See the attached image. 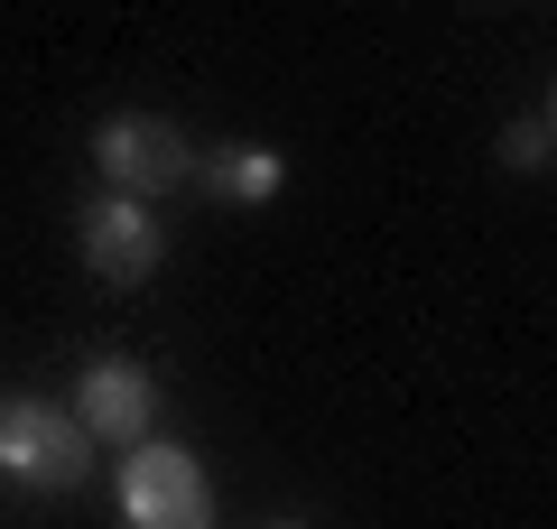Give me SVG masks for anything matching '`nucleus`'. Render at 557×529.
<instances>
[{
	"mask_svg": "<svg viewBox=\"0 0 557 529\" xmlns=\"http://www.w3.org/2000/svg\"><path fill=\"white\" fill-rule=\"evenodd\" d=\"M75 418L84 436H121V446H149V428H159V381L139 372L131 353H94L75 381Z\"/></svg>",
	"mask_w": 557,
	"mask_h": 529,
	"instance_id": "39448f33",
	"label": "nucleus"
},
{
	"mask_svg": "<svg viewBox=\"0 0 557 529\" xmlns=\"http://www.w3.org/2000/svg\"><path fill=\"white\" fill-rule=\"evenodd\" d=\"M548 139H557V102H548Z\"/></svg>",
	"mask_w": 557,
	"mask_h": 529,
	"instance_id": "6e6552de",
	"label": "nucleus"
},
{
	"mask_svg": "<svg viewBox=\"0 0 557 529\" xmlns=\"http://www.w3.org/2000/svg\"><path fill=\"white\" fill-rule=\"evenodd\" d=\"M121 520L131 529H214V483L186 446L149 436L121 455Z\"/></svg>",
	"mask_w": 557,
	"mask_h": 529,
	"instance_id": "f03ea898",
	"label": "nucleus"
},
{
	"mask_svg": "<svg viewBox=\"0 0 557 529\" xmlns=\"http://www.w3.org/2000/svg\"><path fill=\"white\" fill-rule=\"evenodd\" d=\"M270 529H298V520H270Z\"/></svg>",
	"mask_w": 557,
	"mask_h": 529,
	"instance_id": "1a4fd4ad",
	"label": "nucleus"
},
{
	"mask_svg": "<svg viewBox=\"0 0 557 529\" xmlns=\"http://www.w3.org/2000/svg\"><path fill=\"white\" fill-rule=\"evenodd\" d=\"M0 473L20 492H75L94 473V436H84L75 409L20 391V399H0Z\"/></svg>",
	"mask_w": 557,
	"mask_h": 529,
	"instance_id": "f257e3e1",
	"label": "nucleus"
},
{
	"mask_svg": "<svg viewBox=\"0 0 557 529\" xmlns=\"http://www.w3.org/2000/svg\"><path fill=\"white\" fill-rule=\"evenodd\" d=\"M94 158H102V176H112L121 196H177L186 176H196V149H186V131L177 121H159V112H112L94 131Z\"/></svg>",
	"mask_w": 557,
	"mask_h": 529,
	"instance_id": "7ed1b4c3",
	"label": "nucleus"
},
{
	"mask_svg": "<svg viewBox=\"0 0 557 529\" xmlns=\"http://www.w3.org/2000/svg\"><path fill=\"white\" fill-rule=\"evenodd\" d=\"M548 149H557V139H548V121H511V131H502V168H539Z\"/></svg>",
	"mask_w": 557,
	"mask_h": 529,
	"instance_id": "0eeeda50",
	"label": "nucleus"
},
{
	"mask_svg": "<svg viewBox=\"0 0 557 529\" xmlns=\"http://www.w3.org/2000/svg\"><path fill=\"white\" fill-rule=\"evenodd\" d=\"M75 251H84V270H94L102 288H139V279L168 260L159 205H139V196H121V186H102V196L84 205V223H75Z\"/></svg>",
	"mask_w": 557,
	"mask_h": 529,
	"instance_id": "20e7f679",
	"label": "nucleus"
},
{
	"mask_svg": "<svg viewBox=\"0 0 557 529\" xmlns=\"http://www.w3.org/2000/svg\"><path fill=\"white\" fill-rule=\"evenodd\" d=\"M196 176L214 186L223 205H270L278 186H288V158H278V149H214Z\"/></svg>",
	"mask_w": 557,
	"mask_h": 529,
	"instance_id": "423d86ee",
	"label": "nucleus"
}]
</instances>
